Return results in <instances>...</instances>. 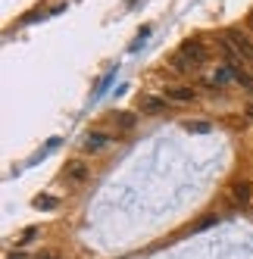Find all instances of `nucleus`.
Masks as SVG:
<instances>
[{"mask_svg": "<svg viewBox=\"0 0 253 259\" xmlns=\"http://www.w3.org/2000/svg\"><path fill=\"white\" fill-rule=\"evenodd\" d=\"M206 57H209V47L200 38H191V41H185L182 47L172 53L169 66L178 72V75H185V72H197V69H200L206 63Z\"/></svg>", "mask_w": 253, "mask_h": 259, "instance_id": "nucleus-1", "label": "nucleus"}, {"mask_svg": "<svg viewBox=\"0 0 253 259\" xmlns=\"http://www.w3.org/2000/svg\"><path fill=\"white\" fill-rule=\"evenodd\" d=\"M222 41H225L234 53H238V57H244V60L253 63V38H247L241 28H225V31H222Z\"/></svg>", "mask_w": 253, "mask_h": 259, "instance_id": "nucleus-2", "label": "nucleus"}, {"mask_svg": "<svg viewBox=\"0 0 253 259\" xmlns=\"http://www.w3.org/2000/svg\"><path fill=\"white\" fill-rule=\"evenodd\" d=\"M166 109H169L166 94H147L138 100V113H144V116H162Z\"/></svg>", "mask_w": 253, "mask_h": 259, "instance_id": "nucleus-3", "label": "nucleus"}, {"mask_svg": "<svg viewBox=\"0 0 253 259\" xmlns=\"http://www.w3.org/2000/svg\"><path fill=\"white\" fill-rule=\"evenodd\" d=\"M110 144H113V135H106V132H91V135H85V141H81L85 153H100Z\"/></svg>", "mask_w": 253, "mask_h": 259, "instance_id": "nucleus-4", "label": "nucleus"}, {"mask_svg": "<svg viewBox=\"0 0 253 259\" xmlns=\"http://www.w3.org/2000/svg\"><path fill=\"white\" fill-rule=\"evenodd\" d=\"M228 197H231L234 206H247V203L253 200V184L250 181H234L231 191H228Z\"/></svg>", "mask_w": 253, "mask_h": 259, "instance_id": "nucleus-5", "label": "nucleus"}, {"mask_svg": "<svg viewBox=\"0 0 253 259\" xmlns=\"http://www.w3.org/2000/svg\"><path fill=\"white\" fill-rule=\"evenodd\" d=\"M234 75H238V69H234V66H216L213 75L203 78V84H209V88H222V84L234 81Z\"/></svg>", "mask_w": 253, "mask_h": 259, "instance_id": "nucleus-6", "label": "nucleus"}, {"mask_svg": "<svg viewBox=\"0 0 253 259\" xmlns=\"http://www.w3.org/2000/svg\"><path fill=\"white\" fill-rule=\"evenodd\" d=\"M166 100L169 103H191V100H197V91L194 88H185V84H175V88L166 91Z\"/></svg>", "mask_w": 253, "mask_h": 259, "instance_id": "nucleus-7", "label": "nucleus"}, {"mask_svg": "<svg viewBox=\"0 0 253 259\" xmlns=\"http://www.w3.org/2000/svg\"><path fill=\"white\" fill-rule=\"evenodd\" d=\"M106 122H110L113 128H119V132H132V128L138 125V116L135 113H110Z\"/></svg>", "mask_w": 253, "mask_h": 259, "instance_id": "nucleus-8", "label": "nucleus"}, {"mask_svg": "<svg viewBox=\"0 0 253 259\" xmlns=\"http://www.w3.org/2000/svg\"><path fill=\"white\" fill-rule=\"evenodd\" d=\"M88 175H91V169H88L85 162H69V165H66V181H72V184L88 181Z\"/></svg>", "mask_w": 253, "mask_h": 259, "instance_id": "nucleus-9", "label": "nucleus"}, {"mask_svg": "<svg viewBox=\"0 0 253 259\" xmlns=\"http://www.w3.org/2000/svg\"><path fill=\"white\" fill-rule=\"evenodd\" d=\"M57 206H60L57 197H38L34 200V209H57Z\"/></svg>", "mask_w": 253, "mask_h": 259, "instance_id": "nucleus-10", "label": "nucleus"}, {"mask_svg": "<svg viewBox=\"0 0 253 259\" xmlns=\"http://www.w3.org/2000/svg\"><path fill=\"white\" fill-rule=\"evenodd\" d=\"M144 38H150V25H147V28H141V31H138V38H135V41H132V44H129V50H132V53H135V50H138V47H141V41H144Z\"/></svg>", "mask_w": 253, "mask_h": 259, "instance_id": "nucleus-11", "label": "nucleus"}, {"mask_svg": "<svg viewBox=\"0 0 253 259\" xmlns=\"http://www.w3.org/2000/svg\"><path fill=\"white\" fill-rule=\"evenodd\" d=\"M234 81H238V84H244L247 91H253V75H244V72H238V75H234Z\"/></svg>", "mask_w": 253, "mask_h": 259, "instance_id": "nucleus-12", "label": "nucleus"}, {"mask_svg": "<svg viewBox=\"0 0 253 259\" xmlns=\"http://www.w3.org/2000/svg\"><path fill=\"white\" fill-rule=\"evenodd\" d=\"M188 128H191V132H209V122H188Z\"/></svg>", "mask_w": 253, "mask_h": 259, "instance_id": "nucleus-13", "label": "nucleus"}, {"mask_svg": "<svg viewBox=\"0 0 253 259\" xmlns=\"http://www.w3.org/2000/svg\"><path fill=\"white\" fill-rule=\"evenodd\" d=\"M7 259H28V256H25V253H10Z\"/></svg>", "mask_w": 253, "mask_h": 259, "instance_id": "nucleus-14", "label": "nucleus"}, {"mask_svg": "<svg viewBox=\"0 0 253 259\" xmlns=\"http://www.w3.org/2000/svg\"><path fill=\"white\" fill-rule=\"evenodd\" d=\"M247 28H250V31H253V13H250V16H247Z\"/></svg>", "mask_w": 253, "mask_h": 259, "instance_id": "nucleus-15", "label": "nucleus"}]
</instances>
